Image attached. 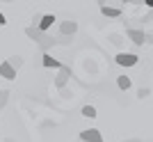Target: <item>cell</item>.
Returning <instances> with one entry per match:
<instances>
[{
    "mask_svg": "<svg viewBox=\"0 0 153 142\" xmlns=\"http://www.w3.org/2000/svg\"><path fill=\"white\" fill-rule=\"evenodd\" d=\"M25 34H27L30 39H34V41L39 44V48H41L44 53H48V48H51V46H57V39L51 37V34H44L39 28H34V25L25 28Z\"/></svg>",
    "mask_w": 153,
    "mask_h": 142,
    "instance_id": "1",
    "label": "cell"
},
{
    "mask_svg": "<svg viewBox=\"0 0 153 142\" xmlns=\"http://www.w3.org/2000/svg\"><path fill=\"white\" fill-rule=\"evenodd\" d=\"M126 34H128V39H130L133 44H137V46L149 44V34L144 32V30H135V28H128V30H126Z\"/></svg>",
    "mask_w": 153,
    "mask_h": 142,
    "instance_id": "2",
    "label": "cell"
},
{
    "mask_svg": "<svg viewBox=\"0 0 153 142\" xmlns=\"http://www.w3.org/2000/svg\"><path fill=\"white\" fill-rule=\"evenodd\" d=\"M114 60H117V64H119V67H135L140 58H137L135 53H117Z\"/></svg>",
    "mask_w": 153,
    "mask_h": 142,
    "instance_id": "3",
    "label": "cell"
},
{
    "mask_svg": "<svg viewBox=\"0 0 153 142\" xmlns=\"http://www.w3.org/2000/svg\"><path fill=\"white\" fill-rule=\"evenodd\" d=\"M69 78H71V69L69 67H62V69L57 71V78H55V87H57V90H64L66 83H69Z\"/></svg>",
    "mask_w": 153,
    "mask_h": 142,
    "instance_id": "4",
    "label": "cell"
},
{
    "mask_svg": "<svg viewBox=\"0 0 153 142\" xmlns=\"http://www.w3.org/2000/svg\"><path fill=\"white\" fill-rule=\"evenodd\" d=\"M76 32H78V23L76 21H64L62 25H59V34L62 37H76Z\"/></svg>",
    "mask_w": 153,
    "mask_h": 142,
    "instance_id": "5",
    "label": "cell"
},
{
    "mask_svg": "<svg viewBox=\"0 0 153 142\" xmlns=\"http://www.w3.org/2000/svg\"><path fill=\"white\" fill-rule=\"evenodd\" d=\"M80 140L82 142H103V135H101V131H96V129H87L80 133Z\"/></svg>",
    "mask_w": 153,
    "mask_h": 142,
    "instance_id": "6",
    "label": "cell"
},
{
    "mask_svg": "<svg viewBox=\"0 0 153 142\" xmlns=\"http://www.w3.org/2000/svg\"><path fill=\"white\" fill-rule=\"evenodd\" d=\"M41 64L46 67V69H62V62H59V60H55L51 55V53H44V55H41Z\"/></svg>",
    "mask_w": 153,
    "mask_h": 142,
    "instance_id": "7",
    "label": "cell"
},
{
    "mask_svg": "<svg viewBox=\"0 0 153 142\" xmlns=\"http://www.w3.org/2000/svg\"><path fill=\"white\" fill-rule=\"evenodd\" d=\"M0 76L2 78H7V80H14V78H16V69H14L12 64H9V62H2V64H0Z\"/></svg>",
    "mask_w": 153,
    "mask_h": 142,
    "instance_id": "8",
    "label": "cell"
},
{
    "mask_svg": "<svg viewBox=\"0 0 153 142\" xmlns=\"http://www.w3.org/2000/svg\"><path fill=\"white\" fill-rule=\"evenodd\" d=\"M53 23H55V16H53V14H46V16H41V21H39V30H41V32H48V30H51V25Z\"/></svg>",
    "mask_w": 153,
    "mask_h": 142,
    "instance_id": "9",
    "label": "cell"
},
{
    "mask_svg": "<svg viewBox=\"0 0 153 142\" xmlns=\"http://www.w3.org/2000/svg\"><path fill=\"white\" fill-rule=\"evenodd\" d=\"M101 14L103 16H110V19H117V16H121V9L119 7H108L105 2H101Z\"/></svg>",
    "mask_w": 153,
    "mask_h": 142,
    "instance_id": "10",
    "label": "cell"
},
{
    "mask_svg": "<svg viewBox=\"0 0 153 142\" xmlns=\"http://www.w3.org/2000/svg\"><path fill=\"white\" fill-rule=\"evenodd\" d=\"M117 85H119V90L128 92V90H130V85H133V80H130L128 76H119V78H117Z\"/></svg>",
    "mask_w": 153,
    "mask_h": 142,
    "instance_id": "11",
    "label": "cell"
},
{
    "mask_svg": "<svg viewBox=\"0 0 153 142\" xmlns=\"http://www.w3.org/2000/svg\"><path fill=\"white\" fill-rule=\"evenodd\" d=\"M80 112H82V117H89V119H94V117H96V108H94V105H82Z\"/></svg>",
    "mask_w": 153,
    "mask_h": 142,
    "instance_id": "12",
    "label": "cell"
},
{
    "mask_svg": "<svg viewBox=\"0 0 153 142\" xmlns=\"http://www.w3.org/2000/svg\"><path fill=\"white\" fill-rule=\"evenodd\" d=\"M7 62H9L14 69H21V67H23V58H21V55H12V58L7 60Z\"/></svg>",
    "mask_w": 153,
    "mask_h": 142,
    "instance_id": "13",
    "label": "cell"
},
{
    "mask_svg": "<svg viewBox=\"0 0 153 142\" xmlns=\"http://www.w3.org/2000/svg\"><path fill=\"white\" fill-rule=\"evenodd\" d=\"M55 39H57L59 46H66V44H71V41H73V37H62V34H59V37H55Z\"/></svg>",
    "mask_w": 153,
    "mask_h": 142,
    "instance_id": "14",
    "label": "cell"
},
{
    "mask_svg": "<svg viewBox=\"0 0 153 142\" xmlns=\"http://www.w3.org/2000/svg\"><path fill=\"white\" fill-rule=\"evenodd\" d=\"M7 101H9V92H7V90H2V92H0V105H5Z\"/></svg>",
    "mask_w": 153,
    "mask_h": 142,
    "instance_id": "15",
    "label": "cell"
},
{
    "mask_svg": "<svg viewBox=\"0 0 153 142\" xmlns=\"http://www.w3.org/2000/svg\"><path fill=\"white\" fill-rule=\"evenodd\" d=\"M149 94H151V90H149V87H142V90H137V96H140V99H146Z\"/></svg>",
    "mask_w": 153,
    "mask_h": 142,
    "instance_id": "16",
    "label": "cell"
},
{
    "mask_svg": "<svg viewBox=\"0 0 153 142\" xmlns=\"http://www.w3.org/2000/svg\"><path fill=\"white\" fill-rule=\"evenodd\" d=\"M0 25H7V19H5V14L0 12Z\"/></svg>",
    "mask_w": 153,
    "mask_h": 142,
    "instance_id": "17",
    "label": "cell"
},
{
    "mask_svg": "<svg viewBox=\"0 0 153 142\" xmlns=\"http://www.w3.org/2000/svg\"><path fill=\"white\" fill-rule=\"evenodd\" d=\"M144 5H146V7H151V9H153V0H144Z\"/></svg>",
    "mask_w": 153,
    "mask_h": 142,
    "instance_id": "18",
    "label": "cell"
},
{
    "mask_svg": "<svg viewBox=\"0 0 153 142\" xmlns=\"http://www.w3.org/2000/svg\"><path fill=\"white\" fill-rule=\"evenodd\" d=\"M123 142H142V140H137V138H133V140H123Z\"/></svg>",
    "mask_w": 153,
    "mask_h": 142,
    "instance_id": "19",
    "label": "cell"
},
{
    "mask_svg": "<svg viewBox=\"0 0 153 142\" xmlns=\"http://www.w3.org/2000/svg\"><path fill=\"white\" fill-rule=\"evenodd\" d=\"M0 108H2V105H0Z\"/></svg>",
    "mask_w": 153,
    "mask_h": 142,
    "instance_id": "20",
    "label": "cell"
}]
</instances>
